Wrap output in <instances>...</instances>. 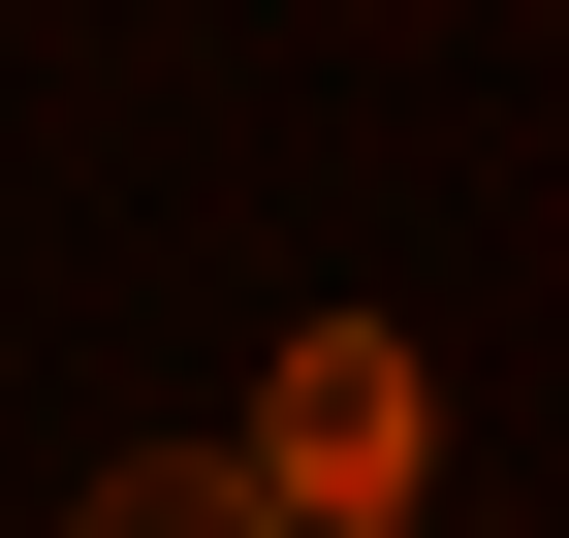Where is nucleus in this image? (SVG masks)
Segmentation results:
<instances>
[{"mask_svg":"<svg viewBox=\"0 0 569 538\" xmlns=\"http://www.w3.org/2000/svg\"><path fill=\"white\" fill-rule=\"evenodd\" d=\"M411 444H443V380L380 349V317H317V349H253V507H411Z\"/></svg>","mask_w":569,"mask_h":538,"instance_id":"nucleus-1","label":"nucleus"},{"mask_svg":"<svg viewBox=\"0 0 569 538\" xmlns=\"http://www.w3.org/2000/svg\"><path fill=\"white\" fill-rule=\"evenodd\" d=\"M63 538H284V507L222 476V444H127V476H96V507H63Z\"/></svg>","mask_w":569,"mask_h":538,"instance_id":"nucleus-2","label":"nucleus"}]
</instances>
